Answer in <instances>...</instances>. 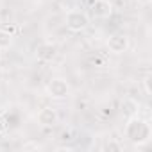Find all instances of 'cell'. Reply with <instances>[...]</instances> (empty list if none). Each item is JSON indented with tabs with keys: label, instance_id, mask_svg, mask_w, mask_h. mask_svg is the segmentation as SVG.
I'll list each match as a JSON object with an SVG mask.
<instances>
[{
	"label": "cell",
	"instance_id": "cell-1",
	"mask_svg": "<svg viewBox=\"0 0 152 152\" xmlns=\"http://www.w3.org/2000/svg\"><path fill=\"white\" fill-rule=\"evenodd\" d=\"M150 124L145 122L143 118H140L138 115L131 116L124 127V136L127 138V141H131L136 147H143L145 143L150 141Z\"/></svg>",
	"mask_w": 152,
	"mask_h": 152
},
{
	"label": "cell",
	"instance_id": "cell-2",
	"mask_svg": "<svg viewBox=\"0 0 152 152\" xmlns=\"http://www.w3.org/2000/svg\"><path fill=\"white\" fill-rule=\"evenodd\" d=\"M64 25L70 32H83L90 25V16L81 9H70L64 15Z\"/></svg>",
	"mask_w": 152,
	"mask_h": 152
},
{
	"label": "cell",
	"instance_id": "cell-3",
	"mask_svg": "<svg viewBox=\"0 0 152 152\" xmlns=\"http://www.w3.org/2000/svg\"><path fill=\"white\" fill-rule=\"evenodd\" d=\"M45 93L47 97L54 99V100H64L70 97L72 93V88H70V83L63 77H54L47 83L45 86Z\"/></svg>",
	"mask_w": 152,
	"mask_h": 152
},
{
	"label": "cell",
	"instance_id": "cell-4",
	"mask_svg": "<svg viewBox=\"0 0 152 152\" xmlns=\"http://www.w3.org/2000/svg\"><path fill=\"white\" fill-rule=\"evenodd\" d=\"M106 45H107V50L111 54H124L131 47V38L127 34H124V32H115V34H111L107 38Z\"/></svg>",
	"mask_w": 152,
	"mask_h": 152
},
{
	"label": "cell",
	"instance_id": "cell-5",
	"mask_svg": "<svg viewBox=\"0 0 152 152\" xmlns=\"http://www.w3.org/2000/svg\"><path fill=\"white\" fill-rule=\"evenodd\" d=\"M115 13V4L111 0H93L91 2V15L99 20H107Z\"/></svg>",
	"mask_w": 152,
	"mask_h": 152
},
{
	"label": "cell",
	"instance_id": "cell-6",
	"mask_svg": "<svg viewBox=\"0 0 152 152\" xmlns=\"http://www.w3.org/2000/svg\"><path fill=\"white\" fill-rule=\"evenodd\" d=\"M36 120H38V124H39L41 127H52V125H56V124L59 122V113H57L56 107L45 106V107H41V109L38 111Z\"/></svg>",
	"mask_w": 152,
	"mask_h": 152
},
{
	"label": "cell",
	"instance_id": "cell-7",
	"mask_svg": "<svg viewBox=\"0 0 152 152\" xmlns=\"http://www.w3.org/2000/svg\"><path fill=\"white\" fill-rule=\"evenodd\" d=\"M56 54H57V48H56V45H52V43H41V45H38V48H36V57H38L39 61H45V63L52 61V59L56 57Z\"/></svg>",
	"mask_w": 152,
	"mask_h": 152
},
{
	"label": "cell",
	"instance_id": "cell-8",
	"mask_svg": "<svg viewBox=\"0 0 152 152\" xmlns=\"http://www.w3.org/2000/svg\"><path fill=\"white\" fill-rule=\"evenodd\" d=\"M13 41H15V38H13V34H11L9 31L0 29V52L9 50V48L13 47Z\"/></svg>",
	"mask_w": 152,
	"mask_h": 152
},
{
	"label": "cell",
	"instance_id": "cell-9",
	"mask_svg": "<svg viewBox=\"0 0 152 152\" xmlns=\"http://www.w3.org/2000/svg\"><path fill=\"white\" fill-rule=\"evenodd\" d=\"M143 90H145V95H150V75H145L143 77Z\"/></svg>",
	"mask_w": 152,
	"mask_h": 152
}]
</instances>
